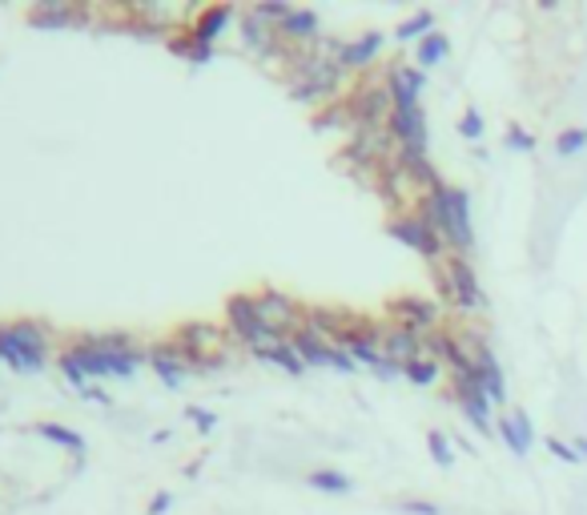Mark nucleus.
<instances>
[{
	"instance_id": "412c9836",
	"label": "nucleus",
	"mask_w": 587,
	"mask_h": 515,
	"mask_svg": "<svg viewBox=\"0 0 587 515\" xmlns=\"http://www.w3.org/2000/svg\"><path fill=\"white\" fill-rule=\"evenodd\" d=\"M77 9L73 4H61V0H41V4H33V12H29V24L33 29H69V24H77Z\"/></svg>"
},
{
	"instance_id": "58836bf2",
	"label": "nucleus",
	"mask_w": 587,
	"mask_h": 515,
	"mask_svg": "<svg viewBox=\"0 0 587 515\" xmlns=\"http://www.w3.org/2000/svg\"><path fill=\"white\" fill-rule=\"evenodd\" d=\"M370 375H375L378 382H399V379H402V367H399V362L382 359V362H378L375 370H370Z\"/></svg>"
},
{
	"instance_id": "5701e85b",
	"label": "nucleus",
	"mask_w": 587,
	"mask_h": 515,
	"mask_svg": "<svg viewBox=\"0 0 587 515\" xmlns=\"http://www.w3.org/2000/svg\"><path fill=\"white\" fill-rule=\"evenodd\" d=\"M434 33V12L431 9H415L407 21L395 24V45H419L422 36Z\"/></svg>"
},
{
	"instance_id": "f704fd0d",
	"label": "nucleus",
	"mask_w": 587,
	"mask_h": 515,
	"mask_svg": "<svg viewBox=\"0 0 587 515\" xmlns=\"http://www.w3.org/2000/svg\"><path fill=\"white\" fill-rule=\"evenodd\" d=\"M503 146H507L511 154H532V149H535V134H532V129H523V125H511L507 137H503Z\"/></svg>"
},
{
	"instance_id": "39448f33",
	"label": "nucleus",
	"mask_w": 587,
	"mask_h": 515,
	"mask_svg": "<svg viewBox=\"0 0 587 515\" xmlns=\"http://www.w3.org/2000/svg\"><path fill=\"white\" fill-rule=\"evenodd\" d=\"M387 234L399 242V246H407V250H415V254H422L427 262H443L447 258V242L439 238V230H434L427 218H422V210L415 206V210H402V213H395L387 222Z\"/></svg>"
},
{
	"instance_id": "f3484780",
	"label": "nucleus",
	"mask_w": 587,
	"mask_h": 515,
	"mask_svg": "<svg viewBox=\"0 0 587 515\" xmlns=\"http://www.w3.org/2000/svg\"><path fill=\"white\" fill-rule=\"evenodd\" d=\"M277 36L290 49H314L322 41V17L314 9H294L286 21L277 24Z\"/></svg>"
},
{
	"instance_id": "aec40b11",
	"label": "nucleus",
	"mask_w": 587,
	"mask_h": 515,
	"mask_svg": "<svg viewBox=\"0 0 587 515\" xmlns=\"http://www.w3.org/2000/svg\"><path fill=\"white\" fill-rule=\"evenodd\" d=\"M290 343H294V350H298V359L306 362V367H331L334 350H338V343L314 335V330H298V335L290 338Z\"/></svg>"
},
{
	"instance_id": "9b49d317",
	"label": "nucleus",
	"mask_w": 587,
	"mask_h": 515,
	"mask_svg": "<svg viewBox=\"0 0 587 515\" xmlns=\"http://www.w3.org/2000/svg\"><path fill=\"white\" fill-rule=\"evenodd\" d=\"M382 81H387L395 109L422 105V93H427V73H422L419 65H402V61H395L390 69H382Z\"/></svg>"
},
{
	"instance_id": "b1692460",
	"label": "nucleus",
	"mask_w": 587,
	"mask_h": 515,
	"mask_svg": "<svg viewBox=\"0 0 587 515\" xmlns=\"http://www.w3.org/2000/svg\"><path fill=\"white\" fill-rule=\"evenodd\" d=\"M306 487H314V492H322V495H350L355 492V480L338 467H314L311 475H306Z\"/></svg>"
},
{
	"instance_id": "7c9ffc66",
	"label": "nucleus",
	"mask_w": 587,
	"mask_h": 515,
	"mask_svg": "<svg viewBox=\"0 0 587 515\" xmlns=\"http://www.w3.org/2000/svg\"><path fill=\"white\" fill-rule=\"evenodd\" d=\"M587 149V125H572L564 134H555V157H579Z\"/></svg>"
},
{
	"instance_id": "dca6fc26",
	"label": "nucleus",
	"mask_w": 587,
	"mask_h": 515,
	"mask_svg": "<svg viewBox=\"0 0 587 515\" xmlns=\"http://www.w3.org/2000/svg\"><path fill=\"white\" fill-rule=\"evenodd\" d=\"M233 21H238V9H233V4H206V9L189 21V36L201 41V45L218 49V41H222Z\"/></svg>"
},
{
	"instance_id": "e433bc0d",
	"label": "nucleus",
	"mask_w": 587,
	"mask_h": 515,
	"mask_svg": "<svg viewBox=\"0 0 587 515\" xmlns=\"http://www.w3.org/2000/svg\"><path fill=\"white\" fill-rule=\"evenodd\" d=\"M547 451H552L559 463H572V467H576V463H584V460H579V451L572 448V443H564V439H555V435L547 439Z\"/></svg>"
},
{
	"instance_id": "2eb2a0df",
	"label": "nucleus",
	"mask_w": 587,
	"mask_h": 515,
	"mask_svg": "<svg viewBox=\"0 0 587 515\" xmlns=\"http://www.w3.org/2000/svg\"><path fill=\"white\" fill-rule=\"evenodd\" d=\"M454 391V403H459V411H463V419L471 427H475L479 435H491L495 431V419H491V399L483 391H479L475 382H451Z\"/></svg>"
},
{
	"instance_id": "a878e982",
	"label": "nucleus",
	"mask_w": 587,
	"mask_h": 515,
	"mask_svg": "<svg viewBox=\"0 0 587 515\" xmlns=\"http://www.w3.org/2000/svg\"><path fill=\"white\" fill-rule=\"evenodd\" d=\"M33 431L41 439H49L53 448H65V451H73V455H81V451H85V435H81V431H73V427H65V423H33Z\"/></svg>"
},
{
	"instance_id": "c85d7f7f",
	"label": "nucleus",
	"mask_w": 587,
	"mask_h": 515,
	"mask_svg": "<svg viewBox=\"0 0 587 515\" xmlns=\"http://www.w3.org/2000/svg\"><path fill=\"white\" fill-rule=\"evenodd\" d=\"M443 362H434V359H427V355H422V359H415V362H407V367H402V379L410 382V387H422V391H427V387H434V382L443 379Z\"/></svg>"
},
{
	"instance_id": "1a4fd4ad",
	"label": "nucleus",
	"mask_w": 587,
	"mask_h": 515,
	"mask_svg": "<svg viewBox=\"0 0 587 515\" xmlns=\"http://www.w3.org/2000/svg\"><path fill=\"white\" fill-rule=\"evenodd\" d=\"M387 311L395 323L410 326V330H419V335H431V330L443 326V306L434 303V298H427V294H402V298H390Z\"/></svg>"
},
{
	"instance_id": "6e6552de",
	"label": "nucleus",
	"mask_w": 587,
	"mask_h": 515,
	"mask_svg": "<svg viewBox=\"0 0 587 515\" xmlns=\"http://www.w3.org/2000/svg\"><path fill=\"white\" fill-rule=\"evenodd\" d=\"M145 367L154 370L157 382H161L166 391L186 387V379L193 375V370H189V355L174 343V338H161L154 347H145Z\"/></svg>"
},
{
	"instance_id": "0eeeda50",
	"label": "nucleus",
	"mask_w": 587,
	"mask_h": 515,
	"mask_svg": "<svg viewBox=\"0 0 587 515\" xmlns=\"http://www.w3.org/2000/svg\"><path fill=\"white\" fill-rule=\"evenodd\" d=\"M346 113H350V122L366 125V129H382V125H390L395 102H390L387 81H363V85L346 97Z\"/></svg>"
},
{
	"instance_id": "c9c22d12",
	"label": "nucleus",
	"mask_w": 587,
	"mask_h": 515,
	"mask_svg": "<svg viewBox=\"0 0 587 515\" xmlns=\"http://www.w3.org/2000/svg\"><path fill=\"white\" fill-rule=\"evenodd\" d=\"M186 419H193L198 435H213V431H218V414L206 411V407H186Z\"/></svg>"
},
{
	"instance_id": "f03ea898",
	"label": "nucleus",
	"mask_w": 587,
	"mask_h": 515,
	"mask_svg": "<svg viewBox=\"0 0 587 515\" xmlns=\"http://www.w3.org/2000/svg\"><path fill=\"white\" fill-rule=\"evenodd\" d=\"M343 65L322 56L318 49H294L286 65V90L302 105H334V97L343 93Z\"/></svg>"
},
{
	"instance_id": "f8f14e48",
	"label": "nucleus",
	"mask_w": 587,
	"mask_h": 515,
	"mask_svg": "<svg viewBox=\"0 0 587 515\" xmlns=\"http://www.w3.org/2000/svg\"><path fill=\"white\" fill-rule=\"evenodd\" d=\"M382 49H387V33H378V29H370V33L363 36H350V41H343V53H338V65H343L346 77H358V73H366V69L375 65L378 56H382Z\"/></svg>"
},
{
	"instance_id": "20e7f679",
	"label": "nucleus",
	"mask_w": 587,
	"mask_h": 515,
	"mask_svg": "<svg viewBox=\"0 0 587 515\" xmlns=\"http://www.w3.org/2000/svg\"><path fill=\"white\" fill-rule=\"evenodd\" d=\"M226 330H230L233 343H242L254 359L262 350L274 347V343H282V335L262 323V314H258V306H254V294H230V298H226Z\"/></svg>"
},
{
	"instance_id": "6ab92c4d",
	"label": "nucleus",
	"mask_w": 587,
	"mask_h": 515,
	"mask_svg": "<svg viewBox=\"0 0 587 515\" xmlns=\"http://www.w3.org/2000/svg\"><path fill=\"white\" fill-rule=\"evenodd\" d=\"M471 359H475V367H479V387H483V395H488L495 407H503L507 403V375H503V367H499L491 343L483 350H475Z\"/></svg>"
},
{
	"instance_id": "bb28decb",
	"label": "nucleus",
	"mask_w": 587,
	"mask_h": 515,
	"mask_svg": "<svg viewBox=\"0 0 587 515\" xmlns=\"http://www.w3.org/2000/svg\"><path fill=\"white\" fill-rule=\"evenodd\" d=\"M56 370L65 375V382H69V387H73V391L81 395V399H85V395L93 391V379H90V375H85V367H81V362H77V355H73V347L56 350Z\"/></svg>"
},
{
	"instance_id": "cd10ccee",
	"label": "nucleus",
	"mask_w": 587,
	"mask_h": 515,
	"mask_svg": "<svg viewBox=\"0 0 587 515\" xmlns=\"http://www.w3.org/2000/svg\"><path fill=\"white\" fill-rule=\"evenodd\" d=\"M169 53H178L181 61H189V65H210L218 49L201 45V41H193V36H189V29H181L178 36H169Z\"/></svg>"
},
{
	"instance_id": "f257e3e1",
	"label": "nucleus",
	"mask_w": 587,
	"mask_h": 515,
	"mask_svg": "<svg viewBox=\"0 0 587 515\" xmlns=\"http://www.w3.org/2000/svg\"><path fill=\"white\" fill-rule=\"evenodd\" d=\"M419 210L447 242V254L471 258V250H475V218H471V193H467L463 186L439 181L434 190H427Z\"/></svg>"
},
{
	"instance_id": "393cba45",
	"label": "nucleus",
	"mask_w": 587,
	"mask_h": 515,
	"mask_svg": "<svg viewBox=\"0 0 587 515\" xmlns=\"http://www.w3.org/2000/svg\"><path fill=\"white\" fill-rule=\"evenodd\" d=\"M258 359L270 362V367H282V370H286V375H294V379L311 370V367H306V362L298 359V350H294V343H290V338H282V343H274V347H270V350H262Z\"/></svg>"
},
{
	"instance_id": "72a5a7b5",
	"label": "nucleus",
	"mask_w": 587,
	"mask_h": 515,
	"mask_svg": "<svg viewBox=\"0 0 587 515\" xmlns=\"http://www.w3.org/2000/svg\"><path fill=\"white\" fill-rule=\"evenodd\" d=\"M250 12H254V17H262V21L266 24H282L290 17V12H294V4H286V0H258V4H250Z\"/></svg>"
},
{
	"instance_id": "ea45409f",
	"label": "nucleus",
	"mask_w": 587,
	"mask_h": 515,
	"mask_svg": "<svg viewBox=\"0 0 587 515\" xmlns=\"http://www.w3.org/2000/svg\"><path fill=\"white\" fill-rule=\"evenodd\" d=\"M174 507V492H157L149 504H145V515H166Z\"/></svg>"
},
{
	"instance_id": "4c0bfd02",
	"label": "nucleus",
	"mask_w": 587,
	"mask_h": 515,
	"mask_svg": "<svg viewBox=\"0 0 587 515\" xmlns=\"http://www.w3.org/2000/svg\"><path fill=\"white\" fill-rule=\"evenodd\" d=\"M399 512H407V515H443V507L431 504V500H399Z\"/></svg>"
},
{
	"instance_id": "7ed1b4c3",
	"label": "nucleus",
	"mask_w": 587,
	"mask_h": 515,
	"mask_svg": "<svg viewBox=\"0 0 587 515\" xmlns=\"http://www.w3.org/2000/svg\"><path fill=\"white\" fill-rule=\"evenodd\" d=\"M434 291L443 298V306L459 314H483L491 306L488 291L475 274V262L463 254H447L439 266H434Z\"/></svg>"
},
{
	"instance_id": "ddd939ff",
	"label": "nucleus",
	"mask_w": 587,
	"mask_h": 515,
	"mask_svg": "<svg viewBox=\"0 0 587 515\" xmlns=\"http://www.w3.org/2000/svg\"><path fill=\"white\" fill-rule=\"evenodd\" d=\"M12 335H17V343H21L24 375H36V370L49 367V330H45V323H36V318H21V323H12Z\"/></svg>"
},
{
	"instance_id": "9d476101",
	"label": "nucleus",
	"mask_w": 587,
	"mask_h": 515,
	"mask_svg": "<svg viewBox=\"0 0 587 515\" xmlns=\"http://www.w3.org/2000/svg\"><path fill=\"white\" fill-rule=\"evenodd\" d=\"M226 335H230V330L218 323H181L174 343L186 350L189 359H222Z\"/></svg>"
},
{
	"instance_id": "a19ab883",
	"label": "nucleus",
	"mask_w": 587,
	"mask_h": 515,
	"mask_svg": "<svg viewBox=\"0 0 587 515\" xmlns=\"http://www.w3.org/2000/svg\"><path fill=\"white\" fill-rule=\"evenodd\" d=\"M572 448L579 451V460H587V439H576V443H572Z\"/></svg>"
},
{
	"instance_id": "4468645a",
	"label": "nucleus",
	"mask_w": 587,
	"mask_h": 515,
	"mask_svg": "<svg viewBox=\"0 0 587 515\" xmlns=\"http://www.w3.org/2000/svg\"><path fill=\"white\" fill-rule=\"evenodd\" d=\"M422 355H427V335H419V330H410L402 323H387V330H382V359L407 367V362L422 359Z\"/></svg>"
},
{
	"instance_id": "c756f323",
	"label": "nucleus",
	"mask_w": 587,
	"mask_h": 515,
	"mask_svg": "<svg viewBox=\"0 0 587 515\" xmlns=\"http://www.w3.org/2000/svg\"><path fill=\"white\" fill-rule=\"evenodd\" d=\"M0 362L12 367L17 375H24V355H21L17 335H12V323H0Z\"/></svg>"
},
{
	"instance_id": "4be33fe9",
	"label": "nucleus",
	"mask_w": 587,
	"mask_h": 515,
	"mask_svg": "<svg viewBox=\"0 0 587 515\" xmlns=\"http://www.w3.org/2000/svg\"><path fill=\"white\" fill-rule=\"evenodd\" d=\"M447 61H451V36L439 33V29H434L431 36H422L419 45H415V65H419L422 73H431V69L447 65Z\"/></svg>"
},
{
	"instance_id": "423d86ee",
	"label": "nucleus",
	"mask_w": 587,
	"mask_h": 515,
	"mask_svg": "<svg viewBox=\"0 0 587 515\" xmlns=\"http://www.w3.org/2000/svg\"><path fill=\"white\" fill-rule=\"evenodd\" d=\"M254 306H258V314H262V323H266L270 330H277L282 338H294L302 330V323H306V306H302L294 294L277 291V286H262V291L254 294Z\"/></svg>"
},
{
	"instance_id": "473e14b6",
	"label": "nucleus",
	"mask_w": 587,
	"mask_h": 515,
	"mask_svg": "<svg viewBox=\"0 0 587 515\" xmlns=\"http://www.w3.org/2000/svg\"><path fill=\"white\" fill-rule=\"evenodd\" d=\"M483 134H488V122H483V113L471 105V109L459 117V137H463V141H471V146H479V141H483Z\"/></svg>"
},
{
	"instance_id": "2f4dec72",
	"label": "nucleus",
	"mask_w": 587,
	"mask_h": 515,
	"mask_svg": "<svg viewBox=\"0 0 587 515\" xmlns=\"http://www.w3.org/2000/svg\"><path fill=\"white\" fill-rule=\"evenodd\" d=\"M427 451H431L434 467H454V443L447 431H427Z\"/></svg>"
},
{
	"instance_id": "a211bd4d",
	"label": "nucleus",
	"mask_w": 587,
	"mask_h": 515,
	"mask_svg": "<svg viewBox=\"0 0 587 515\" xmlns=\"http://www.w3.org/2000/svg\"><path fill=\"white\" fill-rule=\"evenodd\" d=\"M495 435L507 443V451L515 460H527L532 455V443H535V431H532V419L527 411H507L495 419Z\"/></svg>"
}]
</instances>
